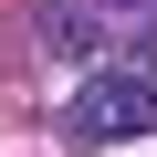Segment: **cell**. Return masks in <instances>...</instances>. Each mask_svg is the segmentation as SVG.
Instances as JSON below:
<instances>
[{"mask_svg":"<svg viewBox=\"0 0 157 157\" xmlns=\"http://www.w3.org/2000/svg\"><path fill=\"white\" fill-rule=\"evenodd\" d=\"M126 136H157V73H84L73 105H63V147L105 157Z\"/></svg>","mask_w":157,"mask_h":157,"instance_id":"cell-1","label":"cell"},{"mask_svg":"<svg viewBox=\"0 0 157 157\" xmlns=\"http://www.w3.org/2000/svg\"><path fill=\"white\" fill-rule=\"evenodd\" d=\"M42 32H52V42H63L73 63H84V52H94V21H84V11H73V0H42Z\"/></svg>","mask_w":157,"mask_h":157,"instance_id":"cell-2","label":"cell"},{"mask_svg":"<svg viewBox=\"0 0 157 157\" xmlns=\"http://www.w3.org/2000/svg\"><path fill=\"white\" fill-rule=\"evenodd\" d=\"M147 73H157V21H147Z\"/></svg>","mask_w":157,"mask_h":157,"instance_id":"cell-3","label":"cell"}]
</instances>
